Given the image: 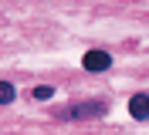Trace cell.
I'll list each match as a JSON object with an SVG mask.
<instances>
[{
    "mask_svg": "<svg viewBox=\"0 0 149 135\" xmlns=\"http://www.w3.org/2000/svg\"><path fill=\"white\" fill-rule=\"evenodd\" d=\"M105 101H81V105H71L65 111V118H98V115H105Z\"/></svg>",
    "mask_w": 149,
    "mask_h": 135,
    "instance_id": "obj_1",
    "label": "cell"
},
{
    "mask_svg": "<svg viewBox=\"0 0 149 135\" xmlns=\"http://www.w3.org/2000/svg\"><path fill=\"white\" fill-rule=\"evenodd\" d=\"M81 64H85V71H109L112 68V54H105V51H88L81 57Z\"/></svg>",
    "mask_w": 149,
    "mask_h": 135,
    "instance_id": "obj_2",
    "label": "cell"
},
{
    "mask_svg": "<svg viewBox=\"0 0 149 135\" xmlns=\"http://www.w3.org/2000/svg\"><path fill=\"white\" fill-rule=\"evenodd\" d=\"M14 95H17V91H14V84H10V81H0V105H10V101H14Z\"/></svg>",
    "mask_w": 149,
    "mask_h": 135,
    "instance_id": "obj_4",
    "label": "cell"
},
{
    "mask_svg": "<svg viewBox=\"0 0 149 135\" xmlns=\"http://www.w3.org/2000/svg\"><path fill=\"white\" fill-rule=\"evenodd\" d=\"M129 115L136 122H146L149 118V95H132L129 98Z\"/></svg>",
    "mask_w": 149,
    "mask_h": 135,
    "instance_id": "obj_3",
    "label": "cell"
},
{
    "mask_svg": "<svg viewBox=\"0 0 149 135\" xmlns=\"http://www.w3.org/2000/svg\"><path fill=\"white\" fill-rule=\"evenodd\" d=\"M51 95H54V88H47V84H37V88L31 91V98H37V101H47Z\"/></svg>",
    "mask_w": 149,
    "mask_h": 135,
    "instance_id": "obj_5",
    "label": "cell"
}]
</instances>
